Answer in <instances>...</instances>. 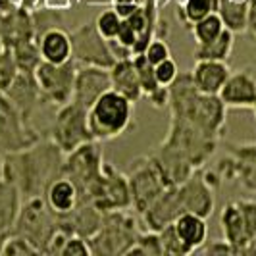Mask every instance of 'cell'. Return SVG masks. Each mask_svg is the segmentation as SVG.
<instances>
[{"label": "cell", "mask_w": 256, "mask_h": 256, "mask_svg": "<svg viewBox=\"0 0 256 256\" xmlns=\"http://www.w3.org/2000/svg\"><path fill=\"white\" fill-rule=\"evenodd\" d=\"M64 150L52 139H38L31 146L4 154V176L20 189L24 200L42 196L52 180L62 174Z\"/></svg>", "instance_id": "cell-1"}, {"label": "cell", "mask_w": 256, "mask_h": 256, "mask_svg": "<svg viewBox=\"0 0 256 256\" xmlns=\"http://www.w3.org/2000/svg\"><path fill=\"white\" fill-rule=\"evenodd\" d=\"M168 108L172 118L185 120L222 141L226 131L228 106L222 102L218 94H204L196 89L191 72H180L178 79L170 85Z\"/></svg>", "instance_id": "cell-2"}, {"label": "cell", "mask_w": 256, "mask_h": 256, "mask_svg": "<svg viewBox=\"0 0 256 256\" xmlns=\"http://www.w3.org/2000/svg\"><path fill=\"white\" fill-rule=\"evenodd\" d=\"M90 133L96 141H112L133 126V102L110 89L89 108Z\"/></svg>", "instance_id": "cell-3"}, {"label": "cell", "mask_w": 256, "mask_h": 256, "mask_svg": "<svg viewBox=\"0 0 256 256\" xmlns=\"http://www.w3.org/2000/svg\"><path fill=\"white\" fill-rule=\"evenodd\" d=\"M139 235L141 230L133 214L128 210H110L104 212L100 230L87 241L94 256H128Z\"/></svg>", "instance_id": "cell-4"}, {"label": "cell", "mask_w": 256, "mask_h": 256, "mask_svg": "<svg viewBox=\"0 0 256 256\" xmlns=\"http://www.w3.org/2000/svg\"><path fill=\"white\" fill-rule=\"evenodd\" d=\"M128 180L131 189V208L137 214H142L170 185H174L150 154L139 156L131 162Z\"/></svg>", "instance_id": "cell-5"}, {"label": "cell", "mask_w": 256, "mask_h": 256, "mask_svg": "<svg viewBox=\"0 0 256 256\" xmlns=\"http://www.w3.org/2000/svg\"><path fill=\"white\" fill-rule=\"evenodd\" d=\"M58 216L46 206L42 196L26 198L20 216L14 224L12 233L26 237L31 244L37 246L40 254L46 252V246L50 243L52 235L58 231Z\"/></svg>", "instance_id": "cell-6"}, {"label": "cell", "mask_w": 256, "mask_h": 256, "mask_svg": "<svg viewBox=\"0 0 256 256\" xmlns=\"http://www.w3.org/2000/svg\"><path fill=\"white\" fill-rule=\"evenodd\" d=\"M104 158L100 141H89L66 154L62 174L76 183L81 202H89V194L102 174Z\"/></svg>", "instance_id": "cell-7"}, {"label": "cell", "mask_w": 256, "mask_h": 256, "mask_svg": "<svg viewBox=\"0 0 256 256\" xmlns=\"http://www.w3.org/2000/svg\"><path fill=\"white\" fill-rule=\"evenodd\" d=\"M50 139L64 150V154L76 150L85 142L96 141L90 133L89 110L76 100L58 106L50 126Z\"/></svg>", "instance_id": "cell-8"}, {"label": "cell", "mask_w": 256, "mask_h": 256, "mask_svg": "<svg viewBox=\"0 0 256 256\" xmlns=\"http://www.w3.org/2000/svg\"><path fill=\"white\" fill-rule=\"evenodd\" d=\"M220 226L224 239L235 248V254H243L246 244L256 237V200L241 198L228 202L222 208Z\"/></svg>", "instance_id": "cell-9"}, {"label": "cell", "mask_w": 256, "mask_h": 256, "mask_svg": "<svg viewBox=\"0 0 256 256\" xmlns=\"http://www.w3.org/2000/svg\"><path fill=\"white\" fill-rule=\"evenodd\" d=\"M72 48H74V62L77 66H98L110 70L118 62L110 40L98 33L94 22L83 24L70 33Z\"/></svg>", "instance_id": "cell-10"}, {"label": "cell", "mask_w": 256, "mask_h": 256, "mask_svg": "<svg viewBox=\"0 0 256 256\" xmlns=\"http://www.w3.org/2000/svg\"><path fill=\"white\" fill-rule=\"evenodd\" d=\"M38 139L37 129L31 128V122H27L8 94L0 90V150L4 154L16 152L31 146Z\"/></svg>", "instance_id": "cell-11"}, {"label": "cell", "mask_w": 256, "mask_h": 256, "mask_svg": "<svg viewBox=\"0 0 256 256\" xmlns=\"http://www.w3.org/2000/svg\"><path fill=\"white\" fill-rule=\"evenodd\" d=\"M77 64L74 60L66 64H50L40 62L35 70V79L40 89L42 102L62 106L74 98V87H76Z\"/></svg>", "instance_id": "cell-12"}, {"label": "cell", "mask_w": 256, "mask_h": 256, "mask_svg": "<svg viewBox=\"0 0 256 256\" xmlns=\"http://www.w3.org/2000/svg\"><path fill=\"white\" fill-rule=\"evenodd\" d=\"M89 202H92L102 212L129 210L131 208V189H129L128 174H122L114 164L104 162L102 174L89 194Z\"/></svg>", "instance_id": "cell-13"}, {"label": "cell", "mask_w": 256, "mask_h": 256, "mask_svg": "<svg viewBox=\"0 0 256 256\" xmlns=\"http://www.w3.org/2000/svg\"><path fill=\"white\" fill-rule=\"evenodd\" d=\"M222 181H239L248 192H256V142H233L214 170Z\"/></svg>", "instance_id": "cell-14"}, {"label": "cell", "mask_w": 256, "mask_h": 256, "mask_svg": "<svg viewBox=\"0 0 256 256\" xmlns=\"http://www.w3.org/2000/svg\"><path fill=\"white\" fill-rule=\"evenodd\" d=\"M214 185L206 180L204 170H194L187 180L178 185L180 198L183 210L198 214L202 218H210L216 206V196H214Z\"/></svg>", "instance_id": "cell-15"}, {"label": "cell", "mask_w": 256, "mask_h": 256, "mask_svg": "<svg viewBox=\"0 0 256 256\" xmlns=\"http://www.w3.org/2000/svg\"><path fill=\"white\" fill-rule=\"evenodd\" d=\"M110 89H112L110 70L98 68V66H77L76 87H74L72 100H76L89 110Z\"/></svg>", "instance_id": "cell-16"}, {"label": "cell", "mask_w": 256, "mask_h": 256, "mask_svg": "<svg viewBox=\"0 0 256 256\" xmlns=\"http://www.w3.org/2000/svg\"><path fill=\"white\" fill-rule=\"evenodd\" d=\"M228 108H252L256 102V77L250 68L231 72L218 94Z\"/></svg>", "instance_id": "cell-17"}, {"label": "cell", "mask_w": 256, "mask_h": 256, "mask_svg": "<svg viewBox=\"0 0 256 256\" xmlns=\"http://www.w3.org/2000/svg\"><path fill=\"white\" fill-rule=\"evenodd\" d=\"M183 212L185 210H183V204H181L178 185H170L166 191L142 212L141 216L148 231H162L166 226L174 224Z\"/></svg>", "instance_id": "cell-18"}, {"label": "cell", "mask_w": 256, "mask_h": 256, "mask_svg": "<svg viewBox=\"0 0 256 256\" xmlns=\"http://www.w3.org/2000/svg\"><path fill=\"white\" fill-rule=\"evenodd\" d=\"M104 212L98 210L92 202H79V204L66 216H58V226L70 235H79L89 239L102 226Z\"/></svg>", "instance_id": "cell-19"}, {"label": "cell", "mask_w": 256, "mask_h": 256, "mask_svg": "<svg viewBox=\"0 0 256 256\" xmlns=\"http://www.w3.org/2000/svg\"><path fill=\"white\" fill-rule=\"evenodd\" d=\"M4 92L8 94V98L16 104V108L22 112V116L27 122H31L33 112L37 110L38 104L42 102L35 74H31V72H20L12 81V85Z\"/></svg>", "instance_id": "cell-20"}, {"label": "cell", "mask_w": 256, "mask_h": 256, "mask_svg": "<svg viewBox=\"0 0 256 256\" xmlns=\"http://www.w3.org/2000/svg\"><path fill=\"white\" fill-rule=\"evenodd\" d=\"M46 206L50 208L56 216H66L70 214L79 202H81V194L77 191L76 183L66 178L64 174H60L56 180L48 183V187L44 189L42 194Z\"/></svg>", "instance_id": "cell-21"}, {"label": "cell", "mask_w": 256, "mask_h": 256, "mask_svg": "<svg viewBox=\"0 0 256 256\" xmlns=\"http://www.w3.org/2000/svg\"><path fill=\"white\" fill-rule=\"evenodd\" d=\"M231 70L228 62L220 60H196L191 70V79L194 87L204 94H220L224 83L228 81Z\"/></svg>", "instance_id": "cell-22"}, {"label": "cell", "mask_w": 256, "mask_h": 256, "mask_svg": "<svg viewBox=\"0 0 256 256\" xmlns=\"http://www.w3.org/2000/svg\"><path fill=\"white\" fill-rule=\"evenodd\" d=\"M42 62L50 64H66L74 60V48H72V37L64 27H54L50 31L42 33L37 38Z\"/></svg>", "instance_id": "cell-23"}, {"label": "cell", "mask_w": 256, "mask_h": 256, "mask_svg": "<svg viewBox=\"0 0 256 256\" xmlns=\"http://www.w3.org/2000/svg\"><path fill=\"white\" fill-rule=\"evenodd\" d=\"M133 64L137 68V76L141 83L142 96H146L154 108H168L170 100V87H162L156 79L154 74V66L146 60L144 54H133Z\"/></svg>", "instance_id": "cell-24"}, {"label": "cell", "mask_w": 256, "mask_h": 256, "mask_svg": "<svg viewBox=\"0 0 256 256\" xmlns=\"http://www.w3.org/2000/svg\"><path fill=\"white\" fill-rule=\"evenodd\" d=\"M110 79H112V89L122 92L126 98L135 104L142 98V89L137 76V68L133 64V58H120L110 68Z\"/></svg>", "instance_id": "cell-25"}, {"label": "cell", "mask_w": 256, "mask_h": 256, "mask_svg": "<svg viewBox=\"0 0 256 256\" xmlns=\"http://www.w3.org/2000/svg\"><path fill=\"white\" fill-rule=\"evenodd\" d=\"M24 196L12 181L0 178V231L12 233L14 224L20 216Z\"/></svg>", "instance_id": "cell-26"}, {"label": "cell", "mask_w": 256, "mask_h": 256, "mask_svg": "<svg viewBox=\"0 0 256 256\" xmlns=\"http://www.w3.org/2000/svg\"><path fill=\"white\" fill-rule=\"evenodd\" d=\"M176 230L180 233L181 241L191 248L192 252H196L198 246H202L208 239V224L206 218L192 214V212H183L180 218L174 222Z\"/></svg>", "instance_id": "cell-27"}, {"label": "cell", "mask_w": 256, "mask_h": 256, "mask_svg": "<svg viewBox=\"0 0 256 256\" xmlns=\"http://www.w3.org/2000/svg\"><path fill=\"white\" fill-rule=\"evenodd\" d=\"M235 44V33L230 31L228 27L224 29V33L218 38L204 42V44H196V48L192 52L194 62L196 60H220V62H228L233 52Z\"/></svg>", "instance_id": "cell-28"}, {"label": "cell", "mask_w": 256, "mask_h": 256, "mask_svg": "<svg viewBox=\"0 0 256 256\" xmlns=\"http://www.w3.org/2000/svg\"><path fill=\"white\" fill-rule=\"evenodd\" d=\"M248 2L250 0H220L218 14L224 26L230 31L244 33L246 31V20H248Z\"/></svg>", "instance_id": "cell-29"}, {"label": "cell", "mask_w": 256, "mask_h": 256, "mask_svg": "<svg viewBox=\"0 0 256 256\" xmlns=\"http://www.w3.org/2000/svg\"><path fill=\"white\" fill-rule=\"evenodd\" d=\"M220 0H183L178 8V20L187 27L206 18L208 14L218 12Z\"/></svg>", "instance_id": "cell-30"}, {"label": "cell", "mask_w": 256, "mask_h": 256, "mask_svg": "<svg viewBox=\"0 0 256 256\" xmlns=\"http://www.w3.org/2000/svg\"><path fill=\"white\" fill-rule=\"evenodd\" d=\"M12 54L20 72H31V74H35L38 64L42 62L37 38H29V40H22V42L14 44Z\"/></svg>", "instance_id": "cell-31"}, {"label": "cell", "mask_w": 256, "mask_h": 256, "mask_svg": "<svg viewBox=\"0 0 256 256\" xmlns=\"http://www.w3.org/2000/svg\"><path fill=\"white\" fill-rule=\"evenodd\" d=\"M189 29L192 31V37L196 40V44H204V42H210V40L218 38L224 33L226 26H224L220 14L214 12V14H208L202 20H198L196 24H192Z\"/></svg>", "instance_id": "cell-32"}, {"label": "cell", "mask_w": 256, "mask_h": 256, "mask_svg": "<svg viewBox=\"0 0 256 256\" xmlns=\"http://www.w3.org/2000/svg\"><path fill=\"white\" fill-rule=\"evenodd\" d=\"M33 26H35V38H38L42 33L50 31L54 27L64 26V16L60 10L54 8H33L31 10Z\"/></svg>", "instance_id": "cell-33"}, {"label": "cell", "mask_w": 256, "mask_h": 256, "mask_svg": "<svg viewBox=\"0 0 256 256\" xmlns=\"http://www.w3.org/2000/svg\"><path fill=\"white\" fill-rule=\"evenodd\" d=\"M164 256V248H162V241L158 231H141V235L137 237L135 244L129 248L128 256Z\"/></svg>", "instance_id": "cell-34"}, {"label": "cell", "mask_w": 256, "mask_h": 256, "mask_svg": "<svg viewBox=\"0 0 256 256\" xmlns=\"http://www.w3.org/2000/svg\"><path fill=\"white\" fill-rule=\"evenodd\" d=\"M160 241H162V248H164V256H185L192 254V250L187 244L181 241L180 233L176 230L174 224L166 226L162 231H158Z\"/></svg>", "instance_id": "cell-35"}, {"label": "cell", "mask_w": 256, "mask_h": 256, "mask_svg": "<svg viewBox=\"0 0 256 256\" xmlns=\"http://www.w3.org/2000/svg\"><path fill=\"white\" fill-rule=\"evenodd\" d=\"M122 22H124V18L112 8V10H104V12L98 14V18L94 20V26L106 40H114L120 33Z\"/></svg>", "instance_id": "cell-36"}, {"label": "cell", "mask_w": 256, "mask_h": 256, "mask_svg": "<svg viewBox=\"0 0 256 256\" xmlns=\"http://www.w3.org/2000/svg\"><path fill=\"white\" fill-rule=\"evenodd\" d=\"M0 254L4 256H31V254H40L37 250L35 244H31L26 237L22 235H16V233H10V237L6 239V243L2 246V252Z\"/></svg>", "instance_id": "cell-37"}, {"label": "cell", "mask_w": 256, "mask_h": 256, "mask_svg": "<svg viewBox=\"0 0 256 256\" xmlns=\"http://www.w3.org/2000/svg\"><path fill=\"white\" fill-rule=\"evenodd\" d=\"M18 74H20V70H18L16 60H14L12 48L6 46L4 50L0 52V90L8 89Z\"/></svg>", "instance_id": "cell-38"}, {"label": "cell", "mask_w": 256, "mask_h": 256, "mask_svg": "<svg viewBox=\"0 0 256 256\" xmlns=\"http://www.w3.org/2000/svg\"><path fill=\"white\" fill-rule=\"evenodd\" d=\"M154 74H156V79H158V83L162 87H170L180 76V68H178V62L170 56L164 62L154 66Z\"/></svg>", "instance_id": "cell-39"}, {"label": "cell", "mask_w": 256, "mask_h": 256, "mask_svg": "<svg viewBox=\"0 0 256 256\" xmlns=\"http://www.w3.org/2000/svg\"><path fill=\"white\" fill-rule=\"evenodd\" d=\"M144 56H146V60L150 62L152 66L160 64V62H164L166 58L172 56V50H170V46H168V42L164 38H152L148 44H146V48L142 52Z\"/></svg>", "instance_id": "cell-40"}, {"label": "cell", "mask_w": 256, "mask_h": 256, "mask_svg": "<svg viewBox=\"0 0 256 256\" xmlns=\"http://www.w3.org/2000/svg\"><path fill=\"white\" fill-rule=\"evenodd\" d=\"M90 254L89 241L79 235H70L62 248V256H87Z\"/></svg>", "instance_id": "cell-41"}, {"label": "cell", "mask_w": 256, "mask_h": 256, "mask_svg": "<svg viewBox=\"0 0 256 256\" xmlns=\"http://www.w3.org/2000/svg\"><path fill=\"white\" fill-rule=\"evenodd\" d=\"M196 252H200V254L228 256V254H235V248L226 239H216V241H208L206 239V243L202 246H198Z\"/></svg>", "instance_id": "cell-42"}, {"label": "cell", "mask_w": 256, "mask_h": 256, "mask_svg": "<svg viewBox=\"0 0 256 256\" xmlns=\"http://www.w3.org/2000/svg\"><path fill=\"white\" fill-rule=\"evenodd\" d=\"M141 4H142V0H114V10L126 20V18H129L137 8H141Z\"/></svg>", "instance_id": "cell-43"}, {"label": "cell", "mask_w": 256, "mask_h": 256, "mask_svg": "<svg viewBox=\"0 0 256 256\" xmlns=\"http://www.w3.org/2000/svg\"><path fill=\"white\" fill-rule=\"evenodd\" d=\"M244 33L256 42V0L248 2V20H246V31Z\"/></svg>", "instance_id": "cell-44"}, {"label": "cell", "mask_w": 256, "mask_h": 256, "mask_svg": "<svg viewBox=\"0 0 256 256\" xmlns=\"http://www.w3.org/2000/svg\"><path fill=\"white\" fill-rule=\"evenodd\" d=\"M244 256H256V237L250 241V243L246 244V248H244Z\"/></svg>", "instance_id": "cell-45"}, {"label": "cell", "mask_w": 256, "mask_h": 256, "mask_svg": "<svg viewBox=\"0 0 256 256\" xmlns=\"http://www.w3.org/2000/svg\"><path fill=\"white\" fill-rule=\"evenodd\" d=\"M38 0H20V6H24L27 10H33V8H37Z\"/></svg>", "instance_id": "cell-46"}, {"label": "cell", "mask_w": 256, "mask_h": 256, "mask_svg": "<svg viewBox=\"0 0 256 256\" xmlns=\"http://www.w3.org/2000/svg\"><path fill=\"white\" fill-rule=\"evenodd\" d=\"M4 176V154H2V150H0V178Z\"/></svg>", "instance_id": "cell-47"}, {"label": "cell", "mask_w": 256, "mask_h": 256, "mask_svg": "<svg viewBox=\"0 0 256 256\" xmlns=\"http://www.w3.org/2000/svg\"><path fill=\"white\" fill-rule=\"evenodd\" d=\"M4 48H6V46H4V42H2V38H0V52L4 50Z\"/></svg>", "instance_id": "cell-48"}, {"label": "cell", "mask_w": 256, "mask_h": 256, "mask_svg": "<svg viewBox=\"0 0 256 256\" xmlns=\"http://www.w3.org/2000/svg\"><path fill=\"white\" fill-rule=\"evenodd\" d=\"M252 112H254V118H256V102H254V106H252Z\"/></svg>", "instance_id": "cell-49"}]
</instances>
